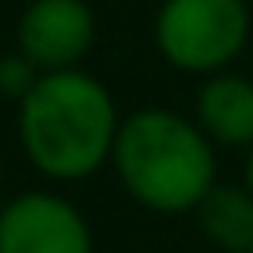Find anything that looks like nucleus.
I'll return each instance as SVG.
<instances>
[{"instance_id":"6","label":"nucleus","mask_w":253,"mask_h":253,"mask_svg":"<svg viewBox=\"0 0 253 253\" xmlns=\"http://www.w3.org/2000/svg\"><path fill=\"white\" fill-rule=\"evenodd\" d=\"M194 123L213 146H253V79L241 71L206 75L194 99Z\"/></svg>"},{"instance_id":"1","label":"nucleus","mask_w":253,"mask_h":253,"mask_svg":"<svg viewBox=\"0 0 253 253\" xmlns=\"http://www.w3.org/2000/svg\"><path fill=\"white\" fill-rule=\"evenodd\" d=\"M119 123L115 95L83 67L40 75L16 103L20 150L51 182H83L111 166Z\"/></svg>"},{"instance_id":"9","label":"nucleus","mask_w":253,"mask_h":253,"mask_svg":"<svg viewBox=\"0 0 253 253\" xmlns=\"http://www.w3.org/2000/svg\"><path fill=\"white\" fill-rule=\"evenodd\" d=\"M241 186H245V190L253 194V146L245 150V182H241Z\"/></svg>"},{"instance_id":"2","label":"nucleus","mask_w":253,"mask_h":253,"mask_svg":"<svg viewBox=\"0 0 253 253\" xmlns=\"http://www.w3.org/2000/svg\"><path fill=\"white\" fill-rule=\"evenodd\" d=\"M111 170L138 206L154 213H194L217 186V146L194 119L170 107H138L119 123Z\"/></svg>"},{"instance_id":"4","label":"nucleus","mask_w":253,"mask_h":253,"mask_svg":"<svg viewBox=\"0 0 253 253\" xmlns=\"http://www.w3.org/2000/svg\"><path fill=\"white\" fill-rule=\"evenodd\" d=\"M0 253H95V233L63 194L24 190L0 206Z\"/></svg>"},{"instance_id":"3","label":"nucleus","mask_w":253,"mask_h":253,"mask_svg":"<svg viewBox=\"0 0 253 253\" xmlns=\"http://www.w3.org/2000/svg\"><path fill=\"white\" fill-rule=\"evenodd\" d=\"M253 12L245 0H162L154 16L158 55L186 75H217L245 51Z\"/></svg>"},{"instance_id":"5","label":"nucleus","mask_w":253,"mask_h":253,"mask_svg":"<svg viewBox=\"0 0 253 253\" xmlns=\"http://www.w3.org/2000/svg\"><path fill=\"white\" fill-rule=\"evenodd\" d=\"M99 36V20L87 0H28L16 20V51L40 71L79 67Z\"/></svg>"},{"instance_id":"8","label":"nucleus","mask_w":253,"mask_h":253,"mask_svg":"<svg viewBox=\"0 0 253 253\" xmlns=\"http://www.w3.org/2000/svg\"><path fill=\"white\" fill-rule=\"evenodd\" d=\"M36 79H40V71H36L20 51L0 55V95H4V99L20 103V99L32 91V83H36Z\"/></svg>"},{"instance_id":"7","label":"nucleus","mask_w":253,"mask_h":253,"mask_svg":"<svg viewBox=\"0 0 253 253\" xmlns=\"http://www.w3.org/2000/svg\"><path fill=\"white\" fill-rule=\"evenodd\" d=\"M194 217L217 253H253V194L245 186L217 182L198 202Z\"/></svg>"},{"instance_id":"10","label":"nucleus","mask_w":253,"mask_h":253,"mask_svg":"<svg viewBox=\"0 0 253 253\" xmlns=\"http://www.w3.org/2000/svg\"><path fill=\"white\" fill-rule=\"evenodd\" d=\"M0 190H4V154H0Z\"/></svg>"}]
</instances>
